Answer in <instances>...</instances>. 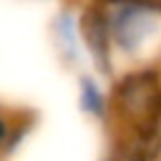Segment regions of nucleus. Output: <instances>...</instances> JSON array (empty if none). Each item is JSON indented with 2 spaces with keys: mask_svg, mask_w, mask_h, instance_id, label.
<instances>
[{
  "mask_svg": "<svg viewBox=\"0 0 161 161\" xmlns=\"http://www.w3.org/2000/svg\"><path fill=\"white\" fill-rule=\"evenodd\" d=\"M50 38H53V48L55 55L60 58V63L70 70H80L86 65L88 50H86V40H83V25H80V8L68 3L63 8L55 10L53 20H50Z\"/></svg>",
  "mask_w": 161,
  "mask_h": 161,
  "instance_id": "f257e3e1",
  "label": "nucleus"
},
{
  "mask_svg": "<svg viewBox=\"0 0 161 161\" xmlns=\"http://www.w3.org/2000/svg\"><path fill=\"white\" fill-rule=\"evenodd\" d=\"M75 101L83 116L103 123L111 116V93L103 86V80L98 78V73L83 70L78 75V86H75Z\"/></svg>",
  "mask_w": 161,
  "mask_h": 161,
  "instance_id": "f03ea898",
  "label": "nucleus"
}]
</instances>
